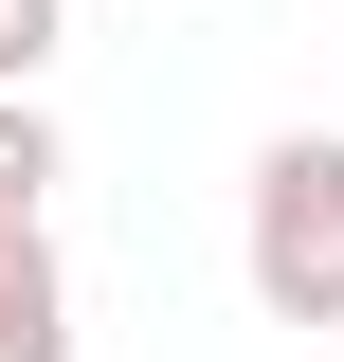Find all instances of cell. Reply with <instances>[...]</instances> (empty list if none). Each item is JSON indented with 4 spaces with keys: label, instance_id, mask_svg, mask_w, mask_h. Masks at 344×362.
I'll return each instance as SVG.
<instances>
[{
    "label": "cell",
    "instance_id": "cell-3",
    "mask_svg": "<svg viewBox=\"0 0 344 362\" xmlns=\"http://www.w3.org/2000/svg\"><path fill=\"white\" fill-rule=\"evenodd\" d=\"M55 181H73L55 109H37V90H0V218H55Z\"/></svg>",
    "mask_w": 344,
    "mask_h": 362
},
{
    "label": "cell",
    "instance_id": "cell-4",
    "mask_svg": "<svg viewBox=\"0 0 344 362\" xmlns=\"http://www.w3.org/2000/svg\"><path fill=\"white\" fill-rule=\"evenodd\" d=\"M55 54H73V0H0V90H37Z\"/></svg>",
    "mask_w": 344,
    "mask_h": 362
},
{
    "label": "cell",
    "instance_id": "cell-2",
    "mask_svg": "<svg viewBox=\"0 0 344 362\" xmlns=\"http://www.w3.org/2000/svg\"><path fill=\"white\" fill-rule=\"evenodd\" d=\"M0 362H73V254H55V218H0Z\"/></svg>",
    "mask_w": 344,
    "mask_h": 362
},
{
    "label": "cell",
    "instance_id": "cell-1",
    "mask_svg": "<svg viewBox=\"0 0 344 362\" xmlns=\"http://www.w3.org/2000/svg\"><path fill=\"white\" fill-rule=\"evenodd\" d=\"M236 272L272 326H344V127H272L236 181Z\"/></svg>",
    "mask_w": 344,
    "mask_h": 362
}]
</instances>
